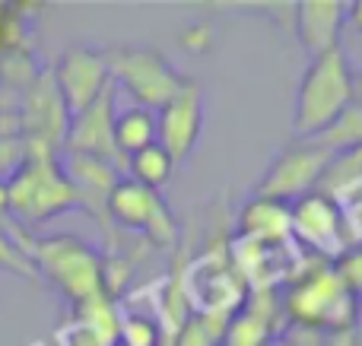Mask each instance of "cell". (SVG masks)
Listing matches in <instances>:
<instances>
[{"label":"cell","instance_id":"6da1fadb","mask_svg":"<svg viewBox=\"0 0 362 346\" xmlns=\"http://www.w3.org/2000/svg\"><path fill=\"white\" fill-rule=\"evenodd\" d=\"M359 299L340 283L331 261L299 251L296 270L280 290V305L286 324L312 328L325 337L353 330Z\"/></svg>","mask_w":362,"mask_h":346},{"label":"cell","instance_id":"7a4b0ae2","mask_svg":"<svg viewBox=\"0 0 362 346\" xmlns=\"http://www.w3.org/2000/svg\"><path fill=\"white\" fill-rule=\"evenodd\" d=\"M4 184L10 216L25 232L80 207V194L61 169V156H23Z\"/></svg>","mask_w":362,"mask_h":346},{"label":"cell","instance_id":"3957f363","mask_svg":"<svg viewBox=\"0 0 362 346\" xmlns=\"http://www.w3.org/2000/svg\"><path fill=\"white\" fill-rule=\"evenodd\" d=\"M356 99V80L350 73L344 48H334L308 61L299 80L293 108V133L299 140H312L344 114V108Z\"/></svg>","mask_w":362,"mask_h":346},{"label":"cell","instance_id":"277c9868","mask_svg":"<svg viewBox=\"0 0 362 346\" xmlns=\"http://www.w3.org/2000/svg\"><path fill=\"white\" fill-rule=\"evenodd\" d=\"M29 258L35 273L45 277L70 305H80L93 296H102L99 270L102 254L76 235H45L32 239Z\"/></svg>","mask_w":362,"mask_h":346},{"label":"cell","instance_id":"5b68a950","mask_svg":"<svg viewBox=\"0 0 362 346\" xmlns=\"http://www.w3.org/2000/svg\"><path fill=\"white\" fill-rule=\"evenodd\" d=\"M105 57L115 86H124L134 95V102L140 108H150V112L165 108L181 93V86L191 80V76L172 67L169 57L159 54L156 48L118 44V48H108Z\"/></svg>","mask_w":362,"mask_h":346},{"label":"cell","instance_id":"8992f818","mask_svg":"<svg viewBox=\"0 0 362 346\" xmlns=\"http://www.w3.org/2000/svg\"><path fill=\"white\" fill-rule=\"evenodd\" d=\"M19 140L25 156H61L67 140L70 112L64 105L51 67H42L35 80L19 93Z\"/></svg>","mask_w":362,"mask_h":346},{"label":"cell","instance_id":"52a82bcc","mask_svg":"<svg viewBox=\"0 0 362 346\" xmlns=\"http://www.w3.org/2000/svg\"><path fill=\"white\" fill-rule=\"evenodd\" d=\"M105 213L112 222L131 232H144L153 248H175L178 245V222L159 191L137 184L134 178H118L108 194Z\"/></svg>","mask_w":362,"mask_h":346},{"label":"cell","instance_id":"ba28073f","mask_svg":"<svg viewBox=\"0 0 362 346\" xmlns=\"http://www.w3.org/2000/svg\"><path fill=\"white\" fill-rule=\"evenodd\" d=\"M289 239L299 251L334 261L350 245L344 226V207L321 191L302 194L299 201L289 203Z\"/></svg>","mask_w":362,"mask_h":346},{"label":"cell","instance_id":"9c48e42d","mask_svg":"<svg viewBox=\"0 0 362 346\" xmlns=\"http://www.w3.org/2000/svg\"><path fill=\"white\" fill-rule=\"evenodd\" d=\"M331 159L334 153H327L325 146L312 143V140H296L293 146H286L270 162L264 178L255 184V197H270V201H283V203L299 201L302 194L318 191Z\"/></svg>","mask_w":362,"mask_h":346},{"label":"cell","instance_id":"30bf717a","mask_svg":"<svg viewBox=\"0 0 362 346\" xmlns=\"http://www.w3.org/2000/svg\"><path fill=\"white\" fill-rule=\"evenodd\" d=\"M51 76L57 83L64 105H67L70 118L89 108L108 86H112V73H108V57L105 51L89 48V44H74L67 48L57 64L51 67Z\"/></svg>","mask_w":362,"mask_h":346},{"label":"cell","instance_id":"8fae6325","mask_svg":"<svg viewBox=\"0 0 362 346\" xmlns=\"http://www.w3.org/2000/svg\"><path fill=\"white\" fill-rule=\"evenodd\" d=\"M200 131H204V89L197 80H187L175 99L156 112V143L169 153L172 162L181 165L197 150Z\"/></svg>","mask_w":362,"mask_h":346},{"label":"cell","instance_id":"7c38bea8","mask_svg":"<svg viewBox=\"0 0 362 346\" xmlns=\"http://www.w3.org/2000/svg\"><path fill=\"white\" fill-rule=\"evenodd\" d=\"M64 153H80L89 159H102L115 169H124V156L115 146V83L89 108L70 118Z\"/></svg>","mask_w":362,"mask_h":346},{"label":"cell","instance_id":"4fadbf2b","mask_svg":"<svg viewBox=\"0 0 362 346\" xmlns=\"http://www.w3.org/2000/svg\"><path fill=\"white\" fill-rule=\"evenodd\" d=\"M296 38L308 57L340 48V32L346 25V4L340 0H299L293 6Z\"/></svg>","mask_w":362,"mask_h":346},{"label":"cell","instance_id":"5bb4252c","mask_svg":"<svg viewBox=\"0 0 362 346\" xmlns=\"http://www.w3.org/2000/svg\"><path fill=\"white\" fill-rule=\"evenodd\" d=\"M235 239L242 241H293L289 239V203L255 197L235 213Z\"/></svg>","mask_w":362,"mask_h":346},{"label":"cell","instance_id":"9a60e30c","mask_svg":"<svg viewBox=\"0 0 362 346\" xmlns=\"http://www.w3.org/2000/svg\"><path fill=\"white\" fill-rule=\"evenodd\" d=\"M153 143H156V112L134 105L127 112L115 114V146L124 159Z\"/></svg>","mask_w":362,"mask_h":346},{"label":"cell","instance_id":"2e32d148","mask_svg":"<svg viewBox=\"0 0 362 346\" xmlns=\"http://www.w3.org/2000/svg\"><path fill=\"white\" fill-rule=\"evenodd\" d=\"M74 321L83 324L86 330H93L105 346H112L118 340V328H121V309L118 302L105 296H93L86 302L74 305Z\"/></svg>","mask_w":362,"mask_h":346},{"label":"cell","instance_id":"e0dca14e","mask_svg":"<svg viewBox=\"0 0 362 346\" xmlns=\"http://www.w3.org/2000/svg\"><path fill=\"white\" fill-rule=\"evenodd\" d=\"M124 169H127V178H134L137 184H144V188H150V191H159L163 184L172 181L175 162L169 159V153H165L163 146L153 143V146H146V150L127 156Z\"/></svg>","mask_w":362,"mask_h":346},{"label":"cell","instance_id":"ac0fdd59","mask_svg":"<svg viewBox=\"0 0 362 346\" xmlns=\"http://www.w3.org/2000/svg\"><path fill=\"white\" fill-rule=\"evenodd\" d=\"M312 143L325 146L327 153H350V150H362V99H353L344 108L337 121H334L327 131H321L318 137H312Z\"/></svg>","mask_w":362,"mask_h":346},{"label":"cell","instance_id":"d6986e66","mask_svg":"<svg viewBox=\"0 0 362 346\" xmlns=\"http://www.w3.org/2000/svg\"><path fill=\"white\" fill-rule=\"evenodd\" d=\"M29 248H32V235L25 232L16 220L0 226V270H10L25 280H35L38 273L29 258Z\"/></svg>","mask_w":362,"mask_h":346},{"label":"cell","instance_id":"ffe728a7","mask_svg":"<svg viewBox=\"0 0 362 346\" xmlns=\"http://www.w3.org/2000/svg\"><path fill=\"white\" fill-rule=\"evenodd\" d=\"M29 16L19 13L16 4H0V61L29 54Z\"/></svg>","mask_w":362,"mask_h":346},{"label":"cell","instance_id":"44dd1931","mask_svg":"<svg viewBox=\"0 0 362 346\" xmlns=\"http://www.w3.org/2000/svg\"><path fill=\"white\" fill-rule=\"evenodd\" d=\"M121 346H165L163 324L156 318L144 315V311H121V328L118 340Z\"/></svg>","mask_w":362,"mask_h":346},{"label":"cell","instance_id":"7402d4cb","mask_svg":"<svg viewBox=\"0 0 362 346\" xmlns=\"http://www.w3.org/2000/svg\"><path fill=\"white\" fill-rule=\"evenodd\" d=\"M331 264H334V270H337L340 283H344L356 299H362V241L346 245Z\"/></svg>","mask_w":362,"mask_h":346},{"label":"cell","instance_id":"603a6c76","mask_svg":"<svg viewBox=\"0 0 362 346\" xmlns=\"http://www.w3.org/2000/svg\"><path fill=\"white\" fill-rule=\"evenodd\" d=\"M181 44H185V51H191V54H206V51H213V44H216V32H213L210 23H191V29L181 32Z\"/></svg>","mask_w":362,"mask_h":346},{"label":"cell","instance_id":"cb8c5ba5","mask_svg":"<svg viewBox=\"0 0 362 346\" xmlns=\"http://www.w3.org/2000/svg\"><path fill=\"white\" fill-rule=\"evenodd\" d=\"M23 140H0V181L16 172V165L23 162Z\"/></svg>","mask_w":362,"mask_h":346},{"label":"cell","instance_id":"d4e9b609","mask_svg":"<svg viewBox=\"0 0 362 346\" xmlns=\"http://www.w3.org/2000/svg\"><path fill=\"white\" fill-rule=\"evenodd\" d=\"M57 337H61V346H105L99 337L93 334V330H86L83 324H76V321L64 324V328L57 330Z\"/></svg>","mask_w":362,"mask_h":346},{"label":"cell","instance_id":"484cf974","mask_svg":"<svg viewBox=\"0 0 362 346\" xmlns=\"http://www.w3.org/2000/svg\"><path fill=\"white\" fill-rule=\"evenodd\" d=\"M346 23H350L356 32H362V0H356V4L346 6Z\"/></svg>","mask_w":362,"mask_h":346},{"label":"cell","instance_id":"4316f807","mask_svg":"<svg viewBox=\"0 0 362 346\" xmlns=\"http://www.w3.org/2000/svg\"><path fill=\"white\" fill-rule=\"evenodd\" d=\"M6 222H13V216L10 207H6V184L0 181V226H6Z\"/></svg>","mask_w":362,"mask_h":346},{"label":"cell","instance_id":"83f0119b","mask_svg":"<svg viewBox=\"0 0 362 346\" xmlns=\"http://www.w3.org/2000/svg\"><path fill=\"white\" fill-rule=\"evenodd\" d=\"M353 340H356V346H362V299L356 302V318H353Z\"/></svg>","mask_w":362,"mask_h":346},{"label":"cell","instance_id":"f1b7e54d","mask_svg":"<svg viewBox=\"0 0 362 346\" xmlns=\"http://www.w3.org/2000/svg\"><path fill=\"white\" fill-rule=\"evenodd\" d=\"M112 346H121V343H112Z\"/></svg>","mask_w":362,"mask_h":346}]
</instances>
